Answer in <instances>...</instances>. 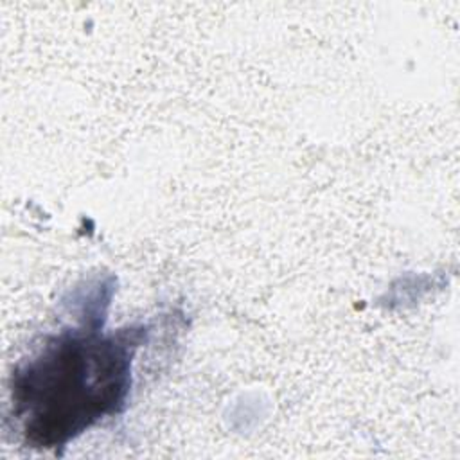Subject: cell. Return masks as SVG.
I'll list each match as a JSON object with an SVG mask.
<instances>
[{"label": "cell", "instance_id": "cell-1", "mask_svg": "<svg viewBox=\"0 0 460 460\" xmlns=\"http://www.w3.org/2000/svg\"><path fill=\"white\" fill-rule=\"evenodd\" d=\"M142 334L128 327L115 332L66 329L47 336L13 376V417L27 442L65 446L106 415L119 413Z\"/></svg>", "mask_w": 460, "mask_h": 460}]
</instances>
